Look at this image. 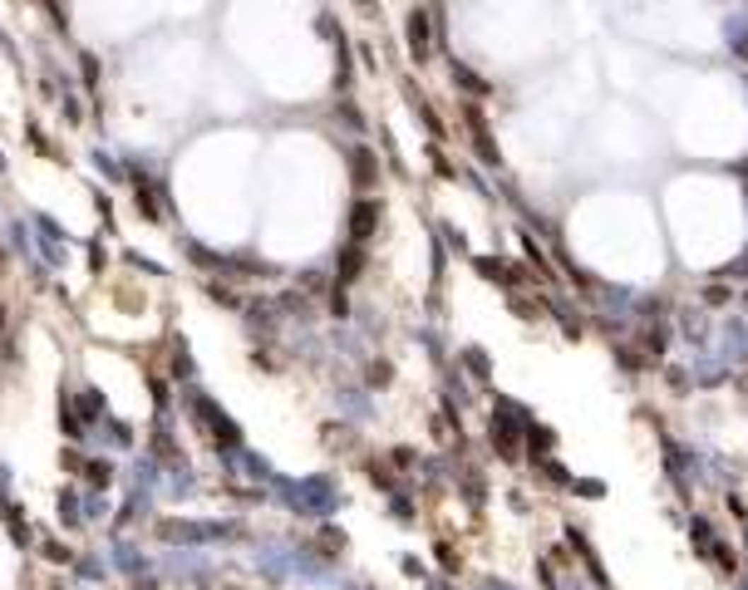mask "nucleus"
<instances>
[{
    "mask_svg": "<svg viewBox=\"0 0 748 590\" xmlns=\"http://www.w3.org/2000/svg\"><path fill=\"white\" fill-rule=\"evenodd\" d=\"M369 226H374V202L355 207V241H364V236H369Z\"/></svg>",
    "mask_w": 748,
    "mask_h": 590,
    "instance_id": "1",
    "label": "nucleus"
},
{
    "mask_svg": "<svg viewBox=\"0 0 748 590\" xmlns=\"http://www.w3.org/2000/svg\"><path fill=\"white\" fill-rule=\"evenodd\" d=\"M79 64H84V84H89V89H94V84H99V64H94V54H84V59H79Z\"/></svg>",
    "mask_w": 748,
    "mask_h": 590,
    "instance_id": "2",
    "label": "nucleus"
}]
</instances>
